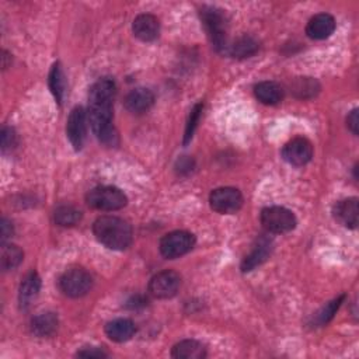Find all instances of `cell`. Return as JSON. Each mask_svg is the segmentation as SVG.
Instances as JSON below:
<instances>
[{"label":"cell","mask_w":359,"mask_h":359,"mask_svg":"<svg viewBox=\"0 0 359 359\" xmlns=\"http://www.w3.org/2000/svg\"><path fill=\"white\" fill-rule=\"evenodd\" d=\"M0 227H2V233H0V234H2V245H5L8 240H9V238L13 236V225H12V222H9L8 219H2V226H0Z\"/></svg>","instance_id":"31"},{"label":"cell","mask_w":359,"mask_h":359,"mask_svg":"<svg viewBox=\"0 0 359 359\" xmlns=\"http://www.w3.org/2000/svg\"><path fill=\"white\" fill-rule=\"evenodd\" d=\"M358 198L340 201L334 206V218L345 227L355 229L358 226Z\"/></svg>","instance_id":"16"},{"label":"cell","mask_w":359,"mask_h":359,"mask_svg":"<svg viewBox=\"0 0 359 359\" xmlns=\"http://www.w3.org/2000/svg\"><path fill=\"white\" fill-rule=\"evenodd\" d=\"M344 299H345V295H341L337 299H334V301H332L330 304H327L316 316L317 324L319 325H324V324H327L328 321H330L334 317V314L337 313V310L340 309L341 304L344 302Z\"/></svg>","instance_id":"27"},{"label":"cell","mask_w":359,"mask_h":359,"mask_svg":"<svg viewBox=\"0 0 359 359\" xmlns=\"http://www.w3.org/2000/svg\"><path fill=\"white\" fill-rule=\"evenodd\" d=\"M260 219L267 232L275 234L289 233L297 223L293 212L284 206H269L262 209Z\"/></svg>","instance_id":"4"},{"label":"cell","mask_w":359,"mask_h":359,"mask_svg":"<svg viewBox=\"0 0 359 359\" xmlns=\"http://www.w3.org/2000/svg\"><path fill=\"white\" fill-rule=\"evenodd\" d=\"M134 34L143 42L155 41L160 33V23L153 14H139L134 20Z\"/></svg>","instance_id":"13"},{"label":"cell","mask_w":359,"mask_h":359,"mask_svg":"<svg viewBox=\"0 0 359 359\" xmlns=\"http://www.w3.org/2000/svg\"><path fill=\"white\" fill-rule=\"evenodd\" d=\"M336 29V20L328 13H319L312 17L306 25V34L312 40H325Z\"/></svg>","instance_id":"12"},{"label":"cell","mask_w":359,"mask_h":359,"mask_svg":"<svg viewBox=\"0 0 359 359\" xmlns=\"http://www.w3.org/2000/svg\"><path fill=\"white\" fill-rule=\"evenodd\" d=\"M41 290V278L37 273H29L21 282L18 290V302L21 309H28L38 297Z\"/></svg>","instance_id":"15"},{"label":"cell","mask_w":359,"mask_h":359,"mask_svg":"<svg viewBox=\"0 0 359 359\" xmlns=\"http://www.w3.org/2000/svg\"><path fill=\"white\" fill-rule=\"evenodd\" d=\"M180 285H182L180 275L166 269V271L156 274L149 282V293L156 299H170L177 295Z\"/></svg>","instance_id":"10"},{"label":"cell","mask_w":359,"mask_h":359,"mask_svg":"<svg viewBox=\"0 0 359 359\" xmlns=\"http://www.w3.org/2000/svg\"><path fill=\"white\" fill-rule=\"evenodd\" d=\"M17 145V136L14 131L9 127H3L2 129V151L3 153L12 151V149Z\"/></svg>","instance_id":"29"},{"label":"cell","mask_w":359,"mask_h":359,"mask_svg":"<svg viewBox=\"0 0 359 359\" xmlns=\"http://www.w3.org/2000/svg\"><path fill=\"white\" fill-rule=\"evenodd\" d=\"M317 92H319V84L316 80L310 77H301L293 84V93H296V96L301 99L313 97L316 96Z\"/></svg>","instance_id":"26"},{"label":"cell","mask_w":359,"mask_h":359,"mask_svg":"<svg viewBox=\"0 0 359 359\" xmlns=\"http://www.w3.org/2000/svg\"><path fill=\"white\" fill-rule=\"evenodd\" d=\"M171 356L177 359H202L206 356V348L199 341L184 340L173 347Z\"/></svg>","instance_id":"20"},{"label":"cell","mask_w":359,"mask_h":359,"mask_svg":"<svg viewBox=\"0 0 359 359\" xmlns=\"http://www.w3.org/2000/svg\"><path fill=\"white\" fill-rule=\"evenodd\" d=\"M195 246V236L186 230H175L167 233L160 240V253L164 258L174 260L193 250Z\"/></svg>","instance_id":"6"},{"label":"cell","mask_w":359,"mask_h":359,"mask_svg":"<svg viewBox=\"0 0 359 359\" xmlns=\"http://www.w3.org/2000/svg\"><path fill=\"white\" fill-rule=\"evenodd\" d=\"M23 251L18 246L14 245H2V256H0V265L3 271H10L20 265L23 261Z\"/></svg>","instance_id":"24"},{"label":"cell","mask_w":359,"mask_h":359,"mask_svg":"<svg viewBox=\"0 0 359 359\" xmlns=\"http://www.w3.org/2000/svg\"><path fill=\"white\" fill-rule=\"evenodd\" d=\"M269 254H271V240L267 237H261L257 245L254 246L253 251L243 260L242 262L243 273L253 271L254 268L260 267L262 262L268 260Z\"/></svg>","instance_id":"18"},{"label":"cell","mask_w":359,"mask_h":359,"mask_svg":"<svg viewBox=\"0 0 359 359\" xmlns=\"http://www.w3.org/2000/svg\"><path fill=\"white\" fill-rule=\"evenodd\" d=\"M155 103V95L149 88H134L125 97V108L132 114H143L152 108Z\"/></svg>","instance_id":"14"},{"label":"cell","mask_w":359,"mask_h":359,"mask_svg":"<svg viewBox=\"0 0 359 359\" xmlns=\"http://www.w3.org/2000/svg\"><path fill=\"white\" fill-rule=\"evenodd\" d=\"M115 93V83L108 77L97 80L88 92V124L99 140L110 146L115 145L118 139L112 125V103Z\"/></svg>","instance_id":"1"},{"label":"cell","mask_w":359,"mask_h":359,"mask_svg":"<svg viewBox=\"0 0 359 359\" xmlns=\"http://www.w3.org/2000/svg\"><path fill=\"white\" fill-rule=\"evenodd\" d=\"M2 53H3V56H2V58H3V69H6V68H8V65H9V64H8V59H9V56H10V55H9L6 51H3Z\"/></svg>","instance_id":"33"},{"label":"cell","mask_w":359,"mask_h":359,"mask_svg":"<svg viewBox=\"0 0 359 359\" xmlns=\"http://www.w3.org/2000/svg\"><path fill=\"white\" fill-rule=\"evenodd\" d=\"M254 95L265 106H275L282 101L284 90L275 82H261L254 87Z\"/></svg>","instance_id":"19"},{"label":"cell","mask_w":359,"mask_h":359,"mask_svg":"<svg viewBox=\"0 0 359 359\" xmlns=\"http://www.w3.org/2000/svg\"><path fill=\"white\" fill-rule=\"evenodd\" d=\"M209 203L215 212L222 215H232L240 211L243 206V195L237 188L222 187L216 188L209 197Z\"/></svg>","instance_id":"8"},{"label":"cell","mask_w":359,"mask_h":359,"mask_svg":"<svg viewBox=\"0 0 359 359\" xmlns=\"http://www.w3.org/2000/svg\"><path fill=\"white\" fill-rule=\"evenodd\" d=\"M97 240L111 250H125L132 243V229L128 222L116 216H101L93 225Z\"/></svg>","instance_id":"2"},{"label":"cell","mask_w":359,"mask_h":359,"mask_svg":"<svg viewBox=\"0 0 359 359\" xmlns=\"http://www.w3.org/2000/svg\"><path fill=\"white\" fill-rule=\"evenodd\" d=\"M77 356H80V358H107L108 354L101 348L92 347V348H84V349L79 351Z\"/></svg>","instance_id":"30"},{"label":"cell","mask_w":359,"mask_h":359,"mask_svg":"<svg viewBox=\"0 0 359 359\" xmlns=\"http://www.w3.org/2000/svg\"><path fill=\"white\" fill-rule=\"evenodd\" d=\"M202 108H203V104L202 103H198L191 114H190V118H188V123H187V127H186V135H184V143L187 145L193 136H194V132L197 129V125L199 123V118H201V114H202Z\"/></svg>","instance_id":"28"},{"label":"cell","mask_w":359,"mask_h":359,"mask_svg":"<svg viewBox=\"0 0 359 359\" xmlns=\"http://www.w3.org/2000/svg\"><path fill=\"white\" fill-rule=\"evenodd\" d=\"M58 328V317L55 313H41L33 319L32 330L38 337H49Z\"/></svg>","instance_id":"21"},{"label":"cell","mask_w":359,"mask_h":359,"mask_svg":"<svg viewBox=\"0 0 359 359\" xmlns=\"http://www.w3.org/2000/svg\"><path fill=\"white\" fill-rule=\"evenodd\" d=\"M87 112L83 107H75L68 118L66 134L76 151H80L86 140L87 134Z\"/></svg>","instance_id":"11"},{"label":"cell","mask_w":359,"mask_h":359,"mask_svg":"<svg viewBox=\"0 0 359 359\" xmlns=\"http://www.w3.org/2000/svg\"><path fill=\"white\" fill-rule=\"evenodd\" d=\"M82 212L71 205L59 206L55 211V222L59 226H75L80 222Z\"/></svg>","instance_id":"25"},{"label":"cell","mask_w":359,"mask_h":359,"mask_svg":"<svg viewBox=\"0 0 359 359\" xmlns=\"http://www.w3.org/2000/svg\"><path fill=\"white\" fill-rule=\"evenodd\" d=\"M49 88L55 97V100L62 104L64 96H65V88H66V80H65V73L61 66V64L56 62L53 64L51 72H49Z\"/></svg>","instance_id":"22"},{"label":"cell","mask_w":359,"mask_h":359,"mask_svg":"<svg viewBox=\"0 0 359 359\" xmlns=\"http://www.w3.org/2000/svg\"><path fill=\"white\" fill-rule=\"evenodd\" d=\"M93 286V278L83 268H71L59 278V288L69 297H82Z\"/></svg>","instance_id":"7"},{"label":"cell","mask_w":359,"mask_h":359,"mask_svg":"<svg viewBox=\"0 0 359 359\" xmlns=\"http://www.w3.org/2000/svg\"><path fill=\"white\" fill-rule=\"evenodd\" d=\"M125 194L116 187H97L87 194V203L99 211H118L127 205Z\"/></svg>","instance_id":"5"},{"label":"cell","mask_w":359,"mask_h":359,"mask_svg":"<svg viewBox=\"0 0 359 359\" xmlns=\"http://www.w3.org/2000/svg\"><path fill=\"white\" fill-rule=\"evenodd\" d=\"M258 51V42L251 37H240L233 42V45H229L227 52L237 59L250 58Z\"/></svg>","instance_id":"23"},{"label":"cell","mask_w":359,"mask_h":359,"mask_svg":"<svg viewBox=\"0 0 359 359\" xmlns=\"http://www.w3.org/2000/svg\"><path fill=\"white\" fill-rule=\"evenodd\" d=\"M106 334L115 343H125L135 334V324L129 319H115L106 325Z\"/></svg>","instance_id":"17"},{"label":"cell","mask_w":359,"mask_h":359,"mask_svg":"<svg viewBox=\"0 0 359 359\" xmlns=\"http://www.w3.org/2000/svg\"><path fill=\"white\" fill-rule=\"evenodd\" d=\"M201 20L214 48L218 52H227V27L222 10L216 8H202Z\"/></svg>","instance_id":"3"},{"label":"cell","mask_w":359,"mask_h":359,"mask_svg":"<svg viewBox=\"0 0 359 359\" xmlns=\"http://www.w3.org/2000/svg\"><path fill=\"white\" fill-rule=\"evenodd\" d=\"M358 123H359L358 110H354V111H351V114L347 118V125H348V128L351 129V132L354 135H358V125H359Z\"/></svg>","instance_id":"32"},{"label":"cell","mask_w":359,"mask_h":359,"mask_svg":"<svg viewBox=\"0 0 359 359\" xmlns=\"http://www.w3.org/2000/svg\"><path fill=\"white\" fill-rule=\"evenodd\" d=\"M282 158L292 166L301 167L308 164L313 158V145L306 138L297 136L289 140L282 149Z\"/></svg>","instance_id":"9"}]
</instances>
